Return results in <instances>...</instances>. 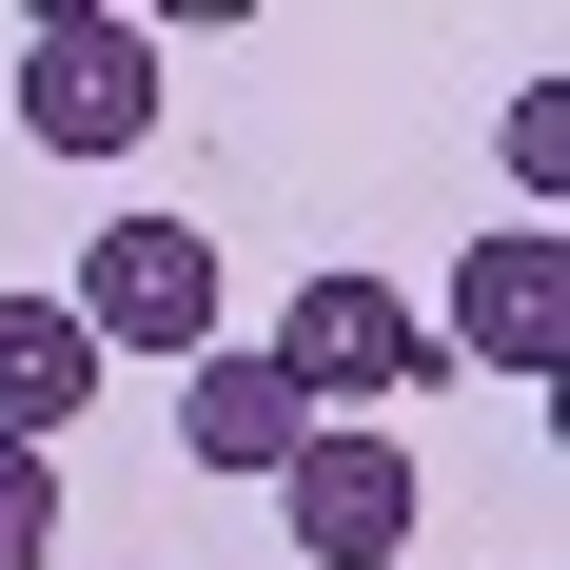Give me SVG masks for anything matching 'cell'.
Here are the masks:
<instances>
[{
	"mask_svg": "<svg viewBox=\"0 0 570 570\" xmlns=\"http://www.w3.org/2000/svg\"><path fill=\"white\" fill-rule=\"evenodd\" d=\"M158 99H177L158 20H99V0H40V20H20V138H40V158H138Z\"/></svg>",
	"mask_w": 570,
	"mask_h": 570,
	"instance_id": "obj_1",
	"label": "cell"
},
{
	"mask_svg": "<svg viewBox=\"0 0 570 570\" xmlns=\"http://www.w3.org/2000/svg\"><path fill=\"white\" fill-rule=\"evenodd\" d=\"M256 354H276V374H295V413L335 433L354 394H413V374H433V315H413L394 276H354V256H315V276H295V315H276Z\"/></svg>",
	"mask_w": 570,
	"mask_h": 570,
	"instance_id": "obj_2",
	"label": "cell"
},
{
	"mask_svg": "<svg viewBox=\"0 0 570 570\" xmlns=\"http://www.w3.org/2000/svg\"><path fill=\"white\" fill-rule=\"evenodd\" d=\"M59 315L99 354H177V374H197V354H217V236L197 217H99V256H79Z\"/></svg>",
	"mask_w": 570,
	"mask_h": 570,
	"instance_id": "obj_3",
	"label": "cell"
},
{
	"mask_svg": "<svg viewBox=\"0 0 570 570\" xmlns=\"http://www.w3.org/2000/svg\"><path fill=\"white\" fill-rule=\"evenodd\" d=\"M413 512H433V492H413V453L374 433V413H335V433H295V453H276V531H295L315 570H394Z\"/></svg>",
	"mask_w": 570,
	"mask_h": 570,
	"instance_id": "obj_4",
	"label": "cell"
},
{
	"mask_svg": "<svg viewBox=\"0 0 570 570\" xmlns=\"http://www.w3.org/2000/svg\"><path fill=\"white\" fill-rule=\"evenodd\" d=\"M453 354H492L512 394L570 354V236H551V217H512V236H472V256H453Z\"/></svg>",
	"mask_w": 570,
	"mask_h": 570,
	"instance_id": "obj_5",
	"label": "cell"
},
{
	"mask_svg": "<svg viewBox=\"0 0 570 570\" xmlns=\"http://www.w3.org/2000/svg\"><path fill=\"white\" fill-rule=\"evenodd\" d=\"M295 433H315V413H295V374H276V354H197V374H177V453H197V472H256V492H276V453H295Z\"/></svg>",
	"mask_w": 570,
	"mask_h": 570,
	"instance_id": "obj_6",
	"label": "cell"
},
{
	"mask_svg": "<svg viewBox=\"0 0 570 570\" xmlns=\"http://www.w3.org/2000/svg\"><path fill=\"white\" fill-rule=\"evenodd\" d=\"M79 413H99V335L59 295H0V453H59Z\"/></svg>",
	"mask_w": 570,
	"mask_h": 570,
	"instance_id": "obj_7",
	"label": "cell"
},
{
	"mask_svg": "<svg viewBox=\"0 0 570 570\" xmlns=\"http://www.w3.org/2000/svg\"><path fill=\"white\" fill-rule=\"evenodd\" d=\"M0 570H59V453H0Z\"/></svg>",
	"mask_w": 570,
	"mask_h": 570,
	"instance_id": "obj_8",
	"label": "cell"
},
{
	"mask_svg": "<svg viewBox=\"0 0 570 570\" xmlns=\"http://www.w3.org/2000/svg\"><path fill=\"white\" fill-rule=\"evenodd\" d=\"M512 197H570V99H551V79L512 99Z\"/></svg>",
	"mask_w": 570,
	"mask_h": 570,
	"instance_id": "obj_9",
	"label": "cell"
}]
</instances>
